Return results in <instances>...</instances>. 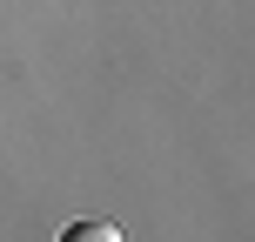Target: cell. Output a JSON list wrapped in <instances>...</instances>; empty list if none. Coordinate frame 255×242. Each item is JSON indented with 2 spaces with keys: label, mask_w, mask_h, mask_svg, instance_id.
<instances>
[{
  "label": "cell",
  "mask_w": 255,
  "mask_h": 242,
  "mask_svg": "<svg viewBox=\"0 0 255 242\" xmlns=\"http://www.w3.org/2000/svg\"><path fill=\"white\" fill-rule=\"evenodd\" d=\"M61 242H121V229L115 222H67Z\"/></svg>",
  "instance_id": "cell-1"
}]
</instances>
